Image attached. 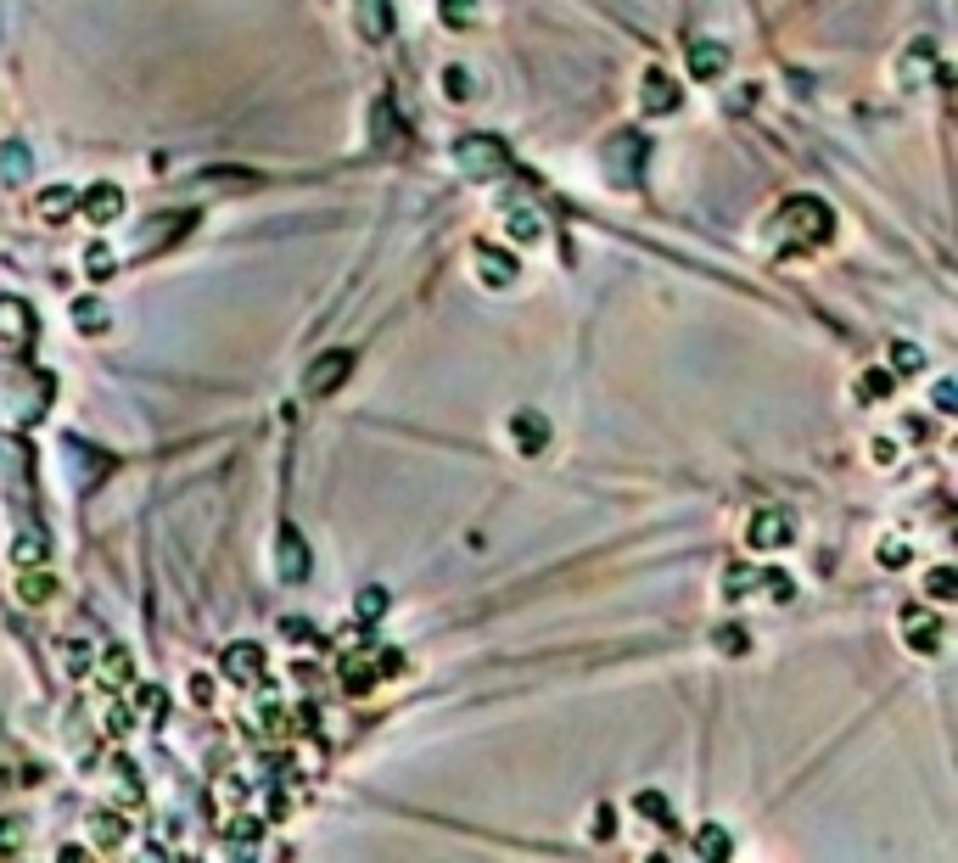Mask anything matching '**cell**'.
<instances>
[{
    "label": "cell",
    "instance_id": "1",
    "mask_svg": "<svg viewBox=\"0 0 958 863\" xmlns=\"http://www.w3.org/2000/svg\"><path fill=\"white\" fill-rule=\"evenodd\" d=\"M774 230L790 236V253H807V247H824L835 230V213L824 208L818 197H790L785 208L774 213Z\"/></svg>",
    "mask_w": 958,
    "mask_h": 863
},
{
    "label": "cell",
    "instance_id": "2",
    "mask_svg": "<svg viewBox=\"0 0 958 863\" xmlns=\"http://www.w3.org/2000/svg\"><path fill=\"white\" fill-rule=\"evenodd\" d=\"M454 163H460L471 180H494V174L510 169V152L494 141V135H465V141L454 146Z\"/></svg>",
    "mask_w": 958,
    "mask_h": 863
},
{
    "label": "cell",
    "instance_id": "3",
    "mask_svg": "<svg viewBox=\"0 0 958 863\" xmlns=\"http://www.w3.org/2000/svg\"><path fill=\"white\" fill-rule=\"evenodd\" d=\"M790 533H796V522H790L779 505H757V510H751V522H746V544H751V550H762V555L785 550Z\"/></svg>",
    "mask_w": 958,
    "mask_h": 863
},
{
    "label": "cell",
    "instance_id": "4",
    "mask_svg": "<svg viewBox=\"0 0 958 863\" xmlns=\"http://www.w3.org/2000/svg\"><path fill=\"white\" fill-rule=\"evenodd\" d=\"M471 264H477V281L494 286V292H505L522 269H516V258H510V247H494V241H477L471 247Z\"/></svg>",
    "mask_w": 958,
    "mask_h": 863
},
{
    "label": "cell",
    "instance_id": "5",
    "mask_svg": "<svg viewBox=\"0 0 958 863\" xmlns=\"http://www.w3.org/2000/svg\"><path fill=\"white\" fill-rule=\"evenodd\" d=\"M902 634H908L914 651L936 656V651H942V639H947V628H942V617H936L930 606H902Z\"/></svg>",
    "mask_w": 958,
    "mask_h": 863
},
{
    "label": "cell",
    "instance_id": "6",
    "mask_svg": "<svg viewBox=\"0 0 958 863\" xmlns=\"http://www.w3.org/2000/svg\"><path fill=\"white\" fill-rule=\"evenodd\" d=\"M639 96H645V113L667 118L678 113V79L667 68H645V79H639Z\"/></svg>",
    "mask_w": 958,
    "mask_h": 863
},
{
    "label": "cell",
    "instance_id": "7",
    "mask_svg": "<svg viewBox=\"0 0 958 863\" xmlns=\"http://www.w3.org/2000/svg\"><path fill=\"white\" fill-rule=\"evenodd\" d=\"M219 673H225L230 684H264V651H258V645H230V651L219 656Z\"/></svg>",
    "mask_w": 958,
    "mask_h": 863
},
{
    "label": "cell",
    "instance_id": "8",
    "mask_svg": "<svg viewBox=\"0 0 958 863\" xmlns=\"http://www.w3.org/2000/svg\"><path fill=\"white\" fill-rule=\"evenodd\" d=\"M79 208H85L90 225H113L118 213H124V191L101 180V185H90V191H79Z\"/></svg>",
    "mask_w": 958,
    "mask_h": 863
},
{
    "label": "cell",
    "instance_id": "9",
    "mask_svg": "<svg viewBox=\"0 0 958 863\" xmlns=\"http://www.w3.org/2000/svg\"><path fill=\"white\" fill-rule=\"evenodd\" d=\"M936 68V45L930 40H914V45H902V62H897V85L902 90H919L925 85V73Z\"/></svg>",
    "mask_w": 958,
    "mask_h": 863
},
{
    "label": "cell",
    "instance_id": "10",
    "mask_svg": "<svg viewBox=\"0 0 958 863\" xmlns=\"http://www.w3.org/2000/svg\"><path fill=\"white\" fill-rule=\"evenodd\" d=\"M34 337V309L23 298H0V342H29Z\"/></svg>",
    "mask_w": 958,
    "mask_h": 863
},
{
    "label": "cell",
    "instance_id": "11",
    "mask_svg": "<svg viewBox=\"0 0 958 863\" xmlns=\"http://www.w3.org/2000/svg\"><path fill=\"white\" fill-rule=\"evenodd\" d=\"M510 443H516L522 454H538L544 443H550V426H544V415H538V410L510 415Z\"/></svg>",
    "mask_w": 958,
    "mask_h": 863
},
{
    "label": "cell",
    "instance_id": "12",
    "mask_svg": "<svg viewBox=\"0 0 958 863\" xmlns=\"http://www.w3.org/2000/svg\"><path fill=\"white\" fill-rule=\"evenodd\" d=\"M275 566H281L286 583H303V578H309V550H303L297 527H286V533H281V555H275Z\"/></svg>",
    "mask_w": 958,
    "mask_h": 863
},
{
    "label": "cell",
    "instance_id": "13",
    "mask_svg": "<svg viewBox=\"0 0 958 863\" xmlns=\"http://www.w3.org/2000/svg\"><path fill=\"white\" fill-rule=\"evenodd\" d=\"M723 68H729V51H723L718 40H695L690 45V79H718Z\"/></svg>",
    "mask_w": 958,
    "mask_h": 863
},
{
    "label": "cell",
    "instance_id": "14",
    "mask_svg": "<svg viewBox=\"0 0 958 863\" xmlns=\"http://www.w3.org/2000/svg\"><path fill=\"white\" fill-rule=\"evenodd\" d=\"M348 365H353V354H348V348H337V354H325L320 365L309 370V393H331V387H342V376H348Z\"/></svg>",
    "mask_w": 958,
    "mask_h": 863
},
{
    "label": "cell",
    "instance_id": "15",
    "mask_svg": "<svg viewBox=\"0 0 958 863\" xmlns=\"http://www.w3.org/2000/svg\"><path fill=\"white\" fill-rule=\"evenodd\" d=\"M73 213H79V191H73V185H45L40 191V219L62 225V219H73Z\"/></svg>",
    "mask_w": 958,
    "mask_h": 863
},
{
    "label": "cell",
    "instance_id": "16",
    "mask_svg": "<svg viewBox=\"0 0 958 863\" xmlns=\"http://www.w3.org/2000/svg\"><path fill=\"white\" fill-rule=\"evenodd\" d=\"M505 230H510L516 241H522V247L544 241V219H538V213L527 208V202H510V208H505Z\"/></svg>",
    "mask_w": 958,
    "mask_h": 863
},
{
    "label": "cell",
    "instance_id": "17",
    "mask_svg": "<svg viewBox=\"0 0 958 863\" xmlns=\"http://www.w3.org/2000/svg\"><path fill=\"white\" fill-rule=\"evenodd\" d=\"M606 157H611V169H617L622 180H634V163L645 157V146H639V135H628V129H622V135H611Z\"/></svg>",
    "mask_w": 958,
    "mask_h": 863
},
{
    "label": "cell",
    "instance_id": "18",
    "mask_svg": "<svg viewBox=\"0 0 958 863\" xmlns=\"http://www.w3.org/2000/svg\"><path fill=\"white\" fill-rule=\"evenodd\" d=\"M17 595H23V606H45V600L57 595V578H51V572H34V566H23V572H17Z\"/></svg>",
    "mask_w": 958,
    "mask_h": 863
},
{
    "label": "cell",
    "instance_id": "19",
    "mask_svg": "<svg viewBox=\"0 0 958 863\" xmlns=\"http://www.w3.org/2000/svg\"><path fill=\"white\" fill-rule=\"evenodd\" d=\"M90 830H96V847H124V841H129L124 813H113V807H101L96 819H90Z\"/></svg>",
    "mask_w": 958,
    "mask_h": 863
},
{
    "label": "cell",
    "instance_id": "20",
    "mask_svg": "<svg viewBox=\"0 0 958 863\" xmlns=\"http://www.w3.org/2000/svg\"><path fill=\"white\" fill-rule=\"evenodd\" d=\"M891 387H897V376H891V370H863L858 376V387H852V393H858V404H880V398H891Z\"/></svg>",
    "mask_w": 958,
    "mask_h": 863
},
{
    "label": "cell",
    "instance_id": "21",
    "mask_svg": "<svg viewBox=\"0 0 958 863\" xmlns=\"http://www.w3.org/2000/svg\"><path fill=\"white\" fill-rule=\"evenodd\" d=\"M751 589H757V566H751V561L723 566V600H746Z\"/></svg>",
    "mask_w": 958,
    "mask_h": 863
},
{
    "label": "cell",
    "instance_id": "22",
    "mask_svg": "<svg viewBox=\"0 0 958 863\" xmlns=\"http://www.w3.org/2000/svg\"><path fill=\"white\" fill-rule=\"evenodd\" d=\"M757 589L768 600H796V578H790V572H779V566H762L757 572Z\"/></svg>",
    "mask_w": 958,
    "mask_h": 863
},
{
    "label": "cell",
    "instance_id": "23",
    "mask_svg": "<svg viewBox=\"0 0 958 863\" xmlns=\"http://www.w3.org/2000/svg\"><path fill=\"white\" fill-rule=\"evenodd\" d=\"M135 712L152 718V723H163V718H169V695L157 690V684H135Z\"/></svg>",
    "mask_w": 958,
    "mask_h": 863
},
{
    "label": "cell",
    "instance_id": "24",
    "mask_svg": "<svg viewBox=\"0 0 958 863\" xmlns=\"http://www.w3.org/2000/svg\"><path fill=\"white\" fill-rule=\"evenodd\" d=\"M45 555H51L45 550V533H17L12 538V561L17 566H45Z\"/></svg>",
    "mask_w": 958,
    "mask_h": 863
},
{
    "label": "cell",
    "instance_id": "25",
    "mask_svg": "<svg viewBox=\"0 0 958 863\" xmlns=\"http://www.w3.org/2000/svg\"><path fill=\"white\" fill-rule=\"evenodd\" d=\"M359 29L370 34V40H387V0H359Z\"/></svg>",
    "mask_w": 958,
    "mask_h": 863
},
{
    "label": "cell",
    "instance_id": "26",
    "mask_svg": "<svg viewBox=\"0 0 958 863\" xmlns=\"http://www.w3.org/2000/svg\"><path fill=\"white\" fill-rule=\"evenodd\" d=\"M101 679H113V690L135 684V673H129V656L118 651V645H107V651H101Z\"/></svg>",
    "mask_w": 958,
    "mask_h": 863
},
{
    "label": "cell",
    "instance_id": "27",
    "mask_svg": "<svg viewBox=\"0 0 958 863\" xmlns=\"http://www.w3.org/2000/svg\"><path fill=\"white\" fill-rule=\"evenodd\" d=\"M695 852H701V858H729L734 841L718 830V824H706V830H695Z\"/></svg>",
    "mask_w": 958,
    "mask_h": 863
},
{
    "label": "cell",
    "instance_id": "28",
    "mask_svg": "<svg viewBox=\"0 0 958 863\" xmlns=\"http://www.w3.org/2000/svg\"><path fill=\"white\" fill-rule=\"evenodd\" d=\"M634 813H645V819H650V824H662V830L673 824V813H667V796H662V791H639V796H634Z\"/></svg>",
    "mask_w": 958,
    "mask_h": 863
},
{
    "label": "cell",
    "instance_id": "29",
    "mask_svg": "<svg viewBox=\"0 0 958 863\" xmlns=\"http://www.w3.org/2000/svg\"><path fill=\"white\" fill-rule=\"evenodd\" d=\"M891 376H919V370H925V354H919L914 342H891Z\"/></svg>",
    "mask_w": 958,
    "mask_h": 863
},
{
    "label": "cell",
    "instance_id": "30",
    "mask_svg": "<svg viewBox=\"0 0 958 863\" xmlns=\"http://www.w3.org/2000/svg\"><path fill=\"white\" fill-rule=\"evenodd\" d=\"M953 589H958V578H953V566H930L925 572V595L942 606V600H953Z\"/></svg>",
    "mask_w": 958,
    "mask_h": 863
},
{
    "label": "cell",
    "instance_id": "31",
    "mask_svg": "<svg viewBox=\"0 0 958 863\" xmlns=\"http://www.w3.org/2000/svg\"><path fill=\"white\" fill-rule=\"evenodd\" d=\"M73 320H79V331H90V337H96V331H107V309H101L96 298H79V303H73Z\"/></svg>",
    "mask_w": 958,
    "mask_h": 863
},
{
    "label": "cell",
    "instance_id": "32",
    "mask_svg": "<svg viewBox=\"0 0 958 863\" xmlns=\"http://www.w3.org/2000/svg\"><path fill=\"white\" fill-rule=\"evenodd\" d=\"M437 12L449 29H465V23H477V0H437Z\"/></svg>",
    "mask_w": 958,
    "mask_h": 863
},
{
    "label": "cell",
    "instance_id": "33",
    "mask_svg": "<svg viewBox=\"0 0 958 863\" xmlns=\"http://www.w3.org/2000/svg\"><path fill=\"white\" fill-rule=\"evenodd\" d=\"M85 269H90V281H107V275H113V253H107V241H90V247H85Z\"/></svg>",
    "mask_w": 958,
    "mask_h": 863
},
{
    "label": "cell",
    "instance_id": "34",
    "mask_svg": "<svg viewBox=\"0 0 958 863\" xmlns=\"http://www.w3.org/2000/svg\"><path fill=\"white\" fill-rule=\"evenodd\" d=\"M908 561H914V544H908V538H886V544H880V566L897 572V566H908Z\"/></svg>",
    "mask_w": 958,
    "mask_h": 863
},
{
    "label": "cell",
    "instance_id": "35",
    "mask_svg": "<svg viewBox=\"0 0 958 863\" xmlns=\"http://www.w3.org/2000/svg\"><path fill=\"white\" fill-rule=\"evenodd\" d=\"M101 723H107V735H129V707L118 701V695L101 707Z\"/></svg>",
    "mask_w": 958,
    "mask_h": 863
},
{
    "label": "cell",
    "instance_id": "36",
    "mask_svg": "<svg viewBox=\"0 0 958 863\" xmlns=\"http://www.w3.org/2000/svg\"><path fill=\"white\" fill-rule=\"evenodd\" d=\"M0 174H6V180H23V174H29V152H17V141L0 152Z\"/></svg>",
    "mask_w": 958,
    "mask_h": 863
},
{
    "label": "cell",
    "instance_id": "37",
    "mask_svg": "<svg viewBox=\"0 0 958 863\" xmlns=\"http://www.w3.org/2000/svg\"><path fill=\"white\" fill-rule=\"evenodd\" d=\"M443 90H449V101H465V96H471V73H465V68H443Z\"/></svg>",
    "mask_w": 958,
    "mask_h": 863
},
{
    "label": "cell",
    "instance_id": "38",
    "mask_svg": "<svg viewBox=\"0 0 958 863\" xmlns=\"http://www.w3.org/2000/svg\"><path fill=\"white\" fill-rule=\"evenodd\" d=\"M712 639H718L723 656H740V651H746V628H718Z\"/></svg>",
    "mask_w": 958,
    "mask_h": 863
},
{
    "label": "cell",
    "instance_id": "39",
    "mask_svg": "<svg viewBox=\"0 0 958 863\" xmlns=\"http://www.w3.org/2000/svg\"><path fill=\"white\" fill-rule=\"evenodd\" d=\"M353 611H359V617H381V611H387V595H381V589H365Z\"/></svg>",
    "mask_w": 958,
    "mask_h": 863
},
{
    "label": "cell",
    "instance_id": "40",
    "mask_svg": "<svg viewBox=\"0 0 958 863\" xmlns=\"http://www.w3.org/2000/svg\"><path fill=\"white\" fill-rule=\"evenodd\" d=\"M191 701H197V707H213V679L208 673H191Z\"/></svg>",
    "mask_w": 958,
    "mask_h": 863
},
{
    "label": "cell",
    "instance_id": "41",
    "mask_svg": "<svg viewBox=\"0 0 958 863\" xmlns=\"http://www.w3.org/2000/svg\"><path fill=\"white\" fill-rule=\"evenodd\" d=\"M589 830L600 835V841H606L611 830H617V813H611V807H594V819H589Z\"/></svg>",
    "mask_w": 958,
    "mask_h": 863
},
{
    "label": "cell",
    "instance_id": "42",
    "mask_svg": "<svg viewBox=\"0 0 958 863\" xmlns=\"http://www.w3.org/2000/svg\"><path fill=\"white\" fill-rule=\"evenodd\" d=\"M874 466H897V443L891 438H874Z\"/></svg>",
    "mask_w": 958,
    "mask_h": 863
},
{
    "label": "cell",
    "instance_id": "43",
    "mask_svg": "<svg viewBox=\"0 0 958 863\" xmlns=\"http://www.w3.org/2000/svg\"><path fill=\"white\" fill-rule=\"evenodd\" d=\"M12 847H23V830L12 819H0V852H12Z\"/></svg>",
    "mask_w": 958,
    "mask_h": 863
},
{
    "label": "cell",
    "instance_id": "44",
    "mask_svg": "<svg viewBox=\"0 0 958 863\" xmlns=\"http://www.w3.org/2000/svg\"><path fill=\"white\" fill-rule=\"evenodd\" d=\"M930 398H936V410H942V415H953V382H936V393H930Z\"/></svg>",
    "mask_w": 958,
    "mask_h": 863
}]
</instances>
